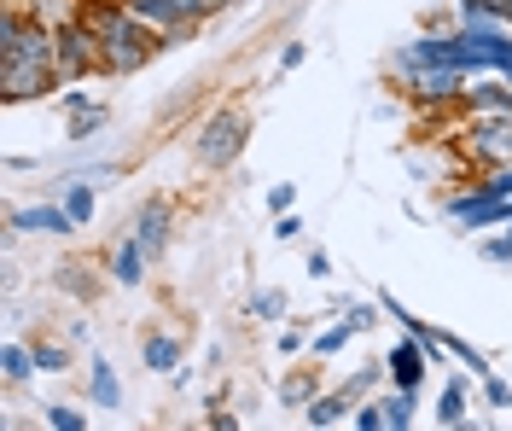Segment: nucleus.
<instances>
[{"mask_svg": "<svg viewBox=\"0 0 512 431\" xmlns=\"http://www.w3.org/2000/svg\"><path fill=\"white\" fill-rule=\"evenodd\" d=\"M384 309V303H379ZM379 309H373V303H344V321H350L355 332H373V321H379Z\"/></svg>", "mask_w": 512, "mask_h": 431, "instance_id": "nucleus-29", "label": "nucleus"}, {"mask_svg": "<svg viewBox=\"0 0 512 431\" xmlns=\"http://www.w3.org/2000/svg\"><path fill=\"white\" fill-rule=\"evenodd\" d=\"M30 373H35V350H24V344H6L0 350V379L6 385H24Z\"/></svg>", "mask_w": 512, "mask_h": 431, "instance_id": "nucleus-20", "label": "nucleus"}, {"mask_svg": "<svg viewBox=\"0 0 512 431\" xmlns=\"http://www.w3.org/2000/svg\"><path fill=\"white\" fill-rule=\"evenodd\" d=\"M483 257H489V263H512V228L501 233V239H489V245H483Z\"/></svg>", "mask_w": 512, "mask_h": 431, "instance_id": "nucleus-33", "label": "nucleus"}, {"mask_svg": "<svg viewBox=\"0 0 512 431\" xmlns=\"http://www.w3.org/2000/svg\"><path fill=\"white\" fill-rule=\"evenodd\" d=\"M291 204H297V187H291V181H280V187L268 193V210H274V216H286Z\"/></svg>", "mask_w": 512, "mask_h": 431, "instance_id": "nucleus-32", "label": "nucleus"}, {"mask_svg": "<svg viewBox=\"0 0 512 431\" xmlns=\"http://www.w3.org/2000/svg\"><path fill=\"white\" fill-rule=\"evenodd\" d=\"M24 12H30V18H41V24H53V30H59V24H76V18H82V0H30Z\"/></svg>", "mask_w": 512, "mask_h": 431, "instance_id": "nucleus-19", "label": "nucleus"}, {"mask_svg": "<svg viewBox=\"0 0 512 431\" xmlns=\"http://www.w3.org/2000/svg\"><path fill=\"white\" fill-rule=\"evenodd\" d=\"M64 367H70L64 344H35V373H64Z\"/></svg>", "mask_w": 512, "mask_h": 431, "instance_id": "nucleus-27", "label": "nucleus"}, {"mask_svg": "<svg viewBox=\"0 0 512 431\" xmlns=\"http://www.w3.org/2000/svg\"><path fill=\"white\" fill-rule=\"evenodd\" d=\"M88 402L94 408H123V379H117V367L105 362V356L88 362Z\"/></svg>", "mask_w": 512, "mask_h": 431, "instance_id": "nucleus-12", "label": "nucleus"}, {"mask_svg": "<svg viewBox=\"0 0 512 431\" xmlns=\"http://www.w3.org/2000/svg\"><path fill=\"white\" fill-rule=\"evenodd\" d=\"M443 350H448V356H454L460 367H472V373H489V362H483V356L472 350V344H466V338H454V332H443Z\"/></svg>", "mask_w": 512, "mask_h": 431, "instance_id": "nucleus-26", "label": "nucleus"}, {"mask_svg": "<svg viewBox=\"0 0 512 431\" xmlns=\"http://www.w3.org/2000/svg\"><path fill=\"white\" fill-rule=\"evenodd\" d=\"M495 12H501V18L512 24V0H495Z\"/></svg>", "mask_w": 512, "mask_h": 431, "instance_id": "nucleus-38", "label": "nucleus"}, {"mask_svg": "<svg viewBox=\"0 0 512 431\" xmlns=\"http://www.w3.org/2000/svg\"><path fill=\"white\" fill-rule=\"evenodd\" d=\"M309 274H315V280H326V274H332V257H326V251H309Z\"/></svg>", "mask_w": 512, "mask_h": 431, "instance_id": "nucleus-36", "label": "nucleus"}, {"mask_svg": "<svg viewBox=\"0 0 512 431\" xmlns=\"http://www.w3.org/2000/svg\"><path fill=\"white\" fill-rule=\"evenodd\" d=\"M396 82H402V94L414 105H460L466 100V70H454V65H408V70H390Z\"/></svg>", "mask_w": 512, "mask_h": 431, "instance_id": "nucleus-4", "label": "nucleus"}, {"mask_svg": "<svg viewBox=\"0 0 512 431\" xmlns=\"http://www.w3.org/2000/svg\"><path fill=\"white\" fill-rule=\"evenodd\" d=\"M350 414H355V397H350V391H320V397L303 408V420H309V426H344Z\"/></svg>", "mask_w": 512, "mask_h": 431, "instance_id": "nucleus-13", "label": "nucleus"}, {"mask_svg": "<svg viewBox=\"0 0 512 431\" xmlns=\"http://www.w3.org/2000/svg\"><path fill=\"white\" fill-rule=\"evenodd\" d=\"M204 426H210V431H233V426H239V414L227 408V397H210V414H204Z\"/></svg>", "mask_w": 512, "mask_h": 431, "instance_id": "nucleus-28", "label": "nucleus"}, {"mask_svg": "<svg viewBox=\"0 0 512 431\" xmlns=\"http://www.w3.org/2000/svg\"><path fill=\"white\" fill-rule=\"evenodd\" d=\"M64 210H70L76 222H94V187H88V175H82V181H70V193H64Z\"/></svg>", "mask_w": 512, "mask_h": 431, "instance_id": "nucleus-24", "label": "nucleus"}, {"mask_svg": "<svg viewBox=\"0 0 512 431\" xmlns=\"http://www.w3.org/2000/svg\"><path fill=\"white\" fill-rule=\"evenodd\" d=\"M245 315L251 321H286V292L280 286H256L251 298H245Z\"/></svg>", "mask_w": 512, "mask_h": 431, "instance_id": "nucleus-18", "label": "nucleus"}, {"mask_svg": "<svg viewBox=\"0 0 512 431\" xmlns=\"http://www.w3.org/2000/svg\"><path fill=\"white\" fill-rule=\"evenodd\" d=\"M140 356H146L152 373H181V338H175V332H146Z\"/></svg>", "mask_w": 512, "mask_h": 431, "instance_id": "nucleus-14", "label": "nucleus"}, {"mask_svg": "<svg viewBox=\"0 0 512 431\" xmlns=\"http://www.w3.org/2000/svg\"><path fill=\"white\" fill-rule=\"evenodd\" d=\"M82 228L64 204H30V210H12V233H53V239H70Z\"/></svg>", "mask_w": 512, "mask_h": 431, "instance_id": "nucleus-8", "label": "nucleus"}, {"mask_svg": "<svg viewBox=\"0 0 512 431\" xmlns=\"http://www.w3.org/2000/svg\"><path fill=\"white\" fill-rule=\"evenodd\" d=\"M303 59H309V47H303V41H286V53H280V70H297Z\"/></svg>", "mask_w": 512, "mask_h": 431, "instance_id": "nucleus-35", "label": "nucleus"}, {"mask_svg": "<svg viewBox=\"0 0 512 431\" xmlns=\"http://www.w3.org/2000/svg\"><path fill=\"white\" fill-rule=\"evenodd\" d=\"M59 47H53V24L30 18L24 6L0 12V100L30 105L59 94Z\"/></svg>", "mask_w": 512, "mask_h": 431, "instance_id": "nucleus-1", "label": "nucleus"}, {"mask_svg": "<svg viewBox=\"0 0 512 431\" xmlns=\"http://www.w3.org/2000/svg\"><path fill=\"white\" fill-rule=\"evenodd\" d=\"M315 397H320V373L315 367H297V373L280 379V408H309Z\"/></svg>", "mask_w": 512, "mask_h": 431, "instance_id": "nucleus-15", "label": "nucleus"}, {"mask_svg": "<svg viewBox=\"0 0 512 431\" xmlns=\"http://www.w3.org/2000/svg\"><path fill=\"white\" fill-rule=\"evenodd\" d=\"M245 146H251V117L239 105H222V111L204 117V129L192 140V158H198V169H210V175H227V169L245 158Z\"/></svg>", "mask_w": 512, "mask_h": 431, "instance_id": "nucleus-2", "label": "nucleus"}, {"mask_svg": "<svg viewBox=\"0 0 512 431\" xmlns=\"http://www.w3.org/2000/svg\"><path fill=\"white\" fill-rule=\"evenodd\" d=\"M384 367H390V385H396V391H419V385H425V344L408 332V338L384 356Z\"/></svg>", "mask_w": 512, "mask_h": 431, "instance_id": "nucleus-9", "label": "nucleus"}, {"mask_svg": "<svg viewBox=\"0 0 512 431\" xmlns=\"http://www.w3.org/2000/svg\"><path fill=\"white\" fill-rule=\"evenodd\" d=\"M53 47H59V82H88L99 70V35L76 18V24H59L53 30Z\"/></svg>", "mask_w": 512, "mask_h": 431, "instance_id": "nucleus-5", "label": "nucleus"}, {"mask_svg": "<svg viewBox=\"0 0 512 431\" xmlns=\"http://www.w3.org/2000/svg\"><path fill=\"white\" fill-rule=\"evenodd\" d=\"M355 338H361V332H355L350 321H338V327H326V332L309 338V356H315V362H332V356H344V350H350Z\"/></svg>", "mask_w": 512, "mask_h": 431, "instance_id": "nucleus-17", "label": "nucleus"}, {"mask_svg": "<svg viewBox=\"0 0 512 431\" xmlns=\"http://www.w3.org/2000/svg\"><path fill=\"white\" fill-rule=\"evenodd\" d=\"M466 420V379H448L443 402H437V426H460Z\"/></svg>", "mask_w": 512, "mask_h": 431, "instance_id": "nucleus-22", "label": "nucleus"}, {"mask_svg": "<svg viewBox=\"0 0 512 431\" xmlns=\"http://www.w3.org/2000/svg\"><path fill=\"white\" fill-rule=\"evenodd\" d=\"M53 286L70 292L76 303H94V292H99V280L88 274V263H59V268H53Z\"/></svg>", "mask_w": 512, "mask_h": 431, "instance_id": "nucleus-16", "label": "nucleus"}, {"mask_svg": "<svg viewBox=\"0 0 512 431\" xmlns=\"http://www.w3.org/2000/svg\"><path fill=\"white\" fill-rule=\"evenodd\" d=\"M134 239L152 251V263H158L163 251H169V239H175V199H163V193H152V199L140 204V216H134Z\"/></svg>", "mask_w": 512, "mask_h": 431, "instance_id": "nucleus-6", "label": "nucleus"}, {"mask_svg": "<svg viewBox=\"0 0 512 431\" xmlns=\"http://www.w3.org/2000/svg\"><path fill=\"white\" fill-rule=\"evenodd\" d=\"M460 164L466 169L512 164V111H501V117H460Z\"/></svg>", "mask_w": 512, "mask_h": 431, "instance_id": "nucleus-3", "label": "nucleus"}, {"mask_svg": "<svg viewBox=\"0 0 512 431\" xmlns=\"http://www.w3.org/2000/svg\"><path fill=\"white\" fill-rule=\"evenodd\" d=\"M501 111H512V82L501 76V82H466V100H460V117H501Z\"/></svg>", "mask_w": 512, "mask_h": 431, "instance_id": "nucleus-10", "label": "nucleus"}, {"mask_svg": "<svg viewBox=\"0 0 512 431\" xmlns=\"http://www.w3.org/2000/svg\"><path fill=\"white\" fill-rule=\"evenodd\" d=\"M483 397H489V408H512L507 379H489V373H483Z\"/></svg>", "mask_w": 512, "mask_h": 431, "instance_id": "nucleus-30", "label": "nucleus"}, {"mask_svg": "<svg viewBox=\"0 0 512 431\" xmlns=\"http://www.w3.org/2000/svg\"><path fill=\"white\" fill-rule=\"evenodd\" d=\"M64 117H70V123H64V134H70V140H88V134H99L105 123H111V111H105V105H94L88 94H76V88L64 94Z\"/></svg>", "mask_w": 512, "mask_h": 431, "instance_id": "nucleus-11", "label": "nucleus"}, {"mask_svg": "<svg viewBox=\"0 0 512 431\" xmlns=\"http://www.w3.org/2000/svg\"><path fill=\"white\" fill-rule=\"evenodd\" d=\"M414 408H419V391H390V397H384V426L408 431L414 426Z\"/></svg>", "mask_w": 512, "mask_h": 431, "instance_id": "nucleus-21", "label": "nucleus"}, {"mask_svg": "<svg viewBox=\"0 0 512 431\" xmlns=\"http://www.w3.org/2000/svg\"><path fill=\"white\" fill-rule=\"evenodd\" d=\"M227 6H233V0H198V12H204V18H216V12H227Z\"/></svg>", "mask_w": 512, "mask_h": 431, "instance_id": "nucleus-37", "label": "nucleus"}, {"mask_svg": "<svg viewBox=\"0 0 512 431\" xmlns=\"http://www.w3.org/2000/svg\"><path fill=\"white\" fill-rule=\"evenodd\" d=\"M146 268H152V251H146V245L134 239V228H128L123 239L111 245V257H105V274H111L117 286H140V280H146Z\"/></svg>", "mask_w": 512, "mask_h": 431, "instance_id": "nucleus-7", "label": "nucleus"}, {"mask_svg": "<svg viewBox=\"0 0 512 431\" xmlns=\"http://www.w3.org/2000/svg\"><path fill=\"white\" fill-rule=\"evenodd\" d=\"M41 420H47L53 431H88V414H76L70 402H47V408H41Z\"/></svg>", "mask_w": 512, "mask_h": 431, "instance_id": "nucleus-23", "label": "nucleus"}, {"mask_svg": "<svg viewBox=\"0 0 512 431\" xmlns=\"http://www.w3.org/2000/svg\"><path fill=\"white\" fill-rule=\"evenodd\" d=\"M303 350H309V332H303V327L280 332V356H303Z\"/></svg>", "mask_w": 512, "mask_h": 431, "instance_id": "nucleus-31", "label": "nucleus"}, {"mask_svg": "<svg viewBox=\"0 0 512 431\" xmlns=\"http://www.w3.org/2000/svg\"><path fill=\"white\" fill-rule=\"evenodd\" d=\"M350 426L355 431H390V426H384V402L361 397V402H355V414H350Z\"/></svg>", "mask_w": 512, "mask_h": 431, "instance_id": "nucleus-25", "label": "nucleus"}, {"mask_svg": "<svg viewBox=\"0 0 512 431\" xmlns=\"http://www.w3.org/2000/svg\"><path fill=\"white\" fill-rule=\"evenodd\" d=\"M297 233H303V216H297V210H286V216L274 222V239H297Z\"/></svg>", "mask_w": 512, "mask_h": 431, "instance_id": "nucleus-34", "label": "nucleus"}]
</instances>
